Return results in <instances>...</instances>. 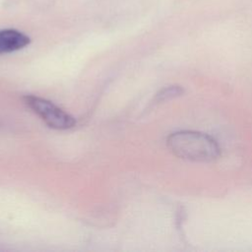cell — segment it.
<instances>
[{
    "instance_id": "1",
    "label": "cell",
    "mask_w": 252,
    "mask_h": 252,
    "mask_svg": "<svg viewBox=\"0 0 252 252\" xmlns=\"http://www.w3.org/2000/svg\"><path fill=\"white\" fill-rule=\"evenodd\" d=\"M167 147L176 157L191 161L210 162L220 155V148L216 140L207 134L191 130L170 134Z\"/></svg>"
},
{
    "instance_id": "3",
    "label": "cell",
    "mask_w": 252,
    "mask_h": 252,
    "mask_svg": "<svg viewBox=\"0 0 252 252\" xmlns=\"http://www.w3.org/2000/svg\"><path fill=\"white\" fill-rule=\"evenodd\" d=\"M30 43V37L16 30L0 31V54L24 48Z\"/></svg>"
},
{
    "instance_id": "4",
    "label": "cell",
    "mask_w": 252,
    "mask_h": 252,
    "mask_svg": "<svg viewBox=\"0 0 252 252\" xmlns=\"http://www.w3.org/2000/svg\"><path fill=\"white\" fill-rule=\"evenodd\" d=\"M182 89L180 87L177 86H171L168 88L163 89L162 91H160V93H158L157 94V100L158 101H163L175 96H178L182 94Z\"/></svg>"
},
{
    "instance_id": "2",
    "label": "cell",
    "mask_w": 252,
    "mask_h": 252,
    "mask_svg": "<svg viewBox=\"0 0 252 252\" xmlns=\"http://www.w3.org/2000/svg\"><path fill=\"white\" fill-rule=\"evenodd\" d=\"M24 101L50 128L66 130L74 127L76 124L73 116L45 98L34 95H26L24 96Z\"/></svg>"
}]
</instances>
